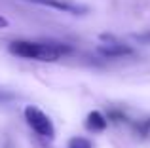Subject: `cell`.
Segmentation results:
<instances>
[{
    "instance_id": "obj_7",
    "label": "cell",
    "mask_w": 150,
    "mask_h": 148,
    "mask_svg": "<svg viewBox=\"0 0 150 148\" xmlns=\"http://www.w3.org/2000/svg\"><path fill=\"white\" fill-rule=\"evenodd\" d=\"M8 27H10V21H8V19L0 13V29H8Z\"/></svg>"
},
{
    "instance_id": "obj_5",
    "label": "cell",
    "mask_w": 150,
    "mask_h": 148,
    "mask_svg": "<svg viewBox=\"0 0 150 148\" xmlns=\"http://www.w3.org/2000/svg\"><path fill=\"white\" fill-rule=\"evenodd\" d=\"M106 125H108V120L105 118V114L99 110H91L88 114V118H86V127H88L89 131H93V133H97V131H105Z\"/></svg>"
},
{
    "instance_id": "obj_6",
    "label": "cell",
    "mask_w": 150,
    "mask_h": 148,
    "mask_svg": "<svg viewBox=\"0 0 150 148\" xmlns=\"http://www.w3.org/2000/svg\"><path fill=\"white\" fill-rule=\"evenodd\" d=\"M67 148H93V144L86 137H72L69 141V144H67Z\"/></svg>"
},
{
    "instance_id": "obj_1",
    "label": "cell",
    "mask_w": 150,
    "mask_h": 148,
    "mask_svg": "<svg viewBox=\"0 0 150 148\" xmlns=\"http://www.w3.org/2000/svg\"><path fill=\"white\" fill-rule=\"evenodd\" d=\"M10 53L23 59H36L44 63H53L61 57L72 53V48L63 42H33V40H15L10 44Z\"/></svg>"
},
{
    "instance_id": "obj_2",
    "label": "cell",
    "mask_w": 150,
    "mask_h": 148,
    "mask_svg": "<svg viewBox=\"0 0 150 148\" xmlns=\"http://www.w3.org/2000/svg\"><path fill=\"white\" fill-rule=\"evenodd\" d=\"M25 120H27V123L33 127V131H36L40 137H46V139H50V141L55 137L53 122H51L50 116L46 114V112H42L38 106L29 104V106L25 108Z\"/></svg>"
},
{
    "instance_id": "obj_3",
    "label": "cell",
    "mask_w": 150,
    "mask_h": 148,
    "mask_svg": "<svg viewBox=\"0 0 150 148\" xmlns=\"http://www.w3.org/2000/svg\"><path fill=\"white\" fill-rule=\"evenodd\" d=\"M29 2L40 4V6H46V8H53L57 11H65V13H72V15L88 13V6L74 4V2H69V0H29Z\"/></svg>"
},
{
    "instance_id": "obj_4",
    "label": "cell",
    "mask_w": 150,
    "mask_h": 148,
    "mask_svg": "<svg viewBox=\"0 0 150 148\" xmlns=\"http://www.w3.org/2000/svg\"><path fill=\"white\" fill-rule=\"evenodd\" d=\"M97 51H99L103 57L114 59V57L131 55V53H133V48H131V46H127V44H122V42L110 40V42H106V44H101L99 48H97Z\"/></svg>"
}]
</instances>
